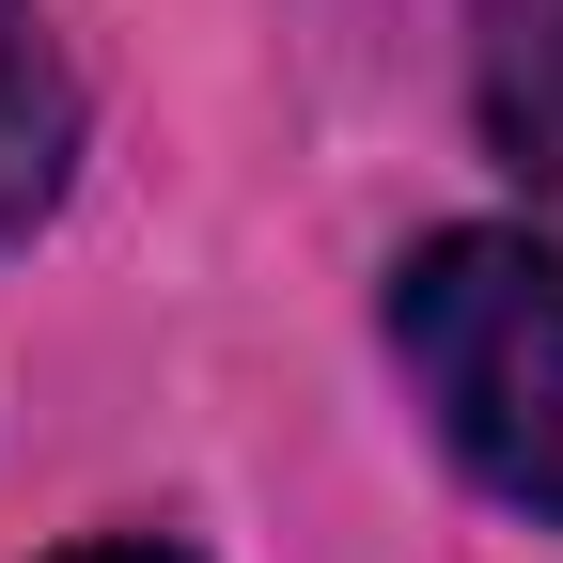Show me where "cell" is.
Segmentation results:
<instances>
[{
    "mask_svg": "<svg viewBox=\"0 0 563 563\" xmlns=\"http://www.w3.org/2000/svg\"><path fill=\"white\" fill-rule=\"evenodd\" d=\"M63 563H188V548H157V532H110V548H63Z\"/></svg>",
    "mask_w": 563,
    "mask_h": 563,
    "instance_id": "cell-4",
    "label": "cell"
},
{
    "mask_svg": "<svg viewBox=\"0 0 563 563\" xmlns=\"http://www.w3.org/2000/svg\"><path fill=\"white\" fill-rule=\"evenodd\" d=\"M470 95H485V141L532 203H563V0H485L470 32Z\"/></svg>",
    "mask_w": 563,
    "mask_h": 563,
    "instance_id": "cell-2",
    "label": "cell"
},
{
    "mask_svg": "<svg viewBox=\"0 0 563 563\" xmlns=\"http://www.w3.org/2000/svg\"><path fill=\"white\" fill-rule=\"evenodd\" d=\"M63 157H79V79L32 0H0V235H32L63 203Z\"/></svg>",
    "mask_w": 563,
    "mask_h": 563,
    "instance_id": "cell-3",
    "label": "cell"
},
{
    "mask_svg": "<svg viewBox=\"0 0 563 563\" xmlns=\"http://www.w3.org/2000/svg\"><path fill=\"white\" fill-rule=\"evenodd\" d=\"M391 361L439 407V439L485 501L563 532V251H532L501 220L422 235L391 266Z\"/></svg>",
    "mask_w": 563,
    "mask_h": 563,
    "instance_id": "cell-1",
    "label": "cell"
}]
</instances>
